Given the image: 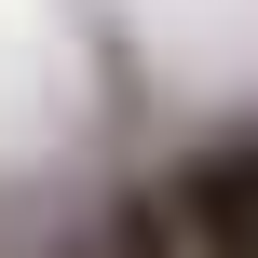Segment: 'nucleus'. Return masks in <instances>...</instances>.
Segmentation results:
<instances>
[{
	"label": "nucleus",
	"instance_id": "nucleus-2",
	"mask_svg": "<svg viewBox=\"0 0 258 258\" xmlns=\"http://www.w3.org/2000/svg\"><path fill=\"white\" fill-rule=\"evenodd\" d=\"M95 231H109V258H190V231H177V204H163V190H109V204H95Z\"/></svg>",
	"mask_w": 258,
	"mask_h": 258
},
{
	"label": "nucleus",
	"instance_id": "nucleus-3",
	"mask_svg": "<svg viewBox=\"0 0 258 258\" xmlns=\"http://www.w3.org/2000/svg\"><path fill=\"white\" fill-rule=\"evenodd\" d=\"M41 258H109V231L82 218V231H54V245H41Z\"/></svg>",
	"mask_w": 258,
	"mask_h": 258
},
{
	"label": "nucleus",
	"instance_id": "nucleus-1",
	"mask_svg": "<svg viewBox=\"0 0 258 258\" xmlns=\"http://www.w3.org/2000/svg\"><path fill=\"white\" fill-rule=\"evenodd\" d=\"M190 258H258V136H204L177 177H163Z\"/></svg>",
	"mask_w": 258,
	"mask_h": 258
}]
</instances>
